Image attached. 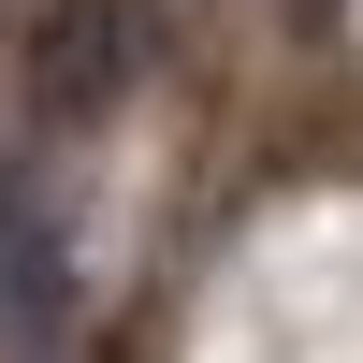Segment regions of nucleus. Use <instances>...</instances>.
I'll return each mask as SVG.
<instances>
[{
  "instance_id": "nucleus-1",
  "label": "nucleus",
  "mask_w": 363,
  "mask_h": 363,
  "mask_svg": "<svg viewBox=\"0 0 363 363\" xmlns=\"http://www.w3.org/2000/svg\"><path fill=\"white\" fill-rule=\"evenodd\" d=\"M145 73V15L131 0H44L29 15V102L44 116H116Z\"/></svg>"
},
{
  "instance_id": "nucleus-2",
  "label": "nucleus",
  "mask_w": 363,
  "mask_h": 363,
  "mask_svg": "<svg viewBox=\"0 0 363 363\" xmlns=\"http://www.w3.org/2000/svg\"><path fill=\"white\" fill-rule=\"evenodd\" d=\"M58 233H44V189H29V174H0V349L15 335H44L58 320Z\"/></svg>"
}]
</instances>
